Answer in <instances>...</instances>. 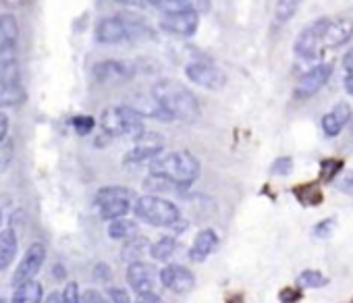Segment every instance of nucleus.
Returning <instances> with one entry per match:
<instances>
[{
	"instance_id": "f257e3e1",
	"label": "nucleus",
	"mask_w": 353,
	"mask_h": 303,
	"mask_svg": "<svg viewBox=\"0 0 353 303\" xmlns=\"http://www.w3.org/2000/svg\"><path fill=\"white\" fill-rule=\"evenodd\" d=\"M150 94L164 106V110L172 116V121L196 123L202 116L198 98L179 81L160 79L158 83H154Z\"/></svg>"
},
{
	"instance_id": "f03ea898",
	"label": "nucleus",
	"mask_w": 353,
	"mask_h": 303,
	"mask_svg": "<svg viewBox=\"0 0 353 303\" xmlns=\"http://www.w3.org/2000/svg\"><path fill=\"white\" fill-rule=\"evenodd\" d=\"M150 175L162 177L176 187H190L200 177V163L188 149H174L160 154L150 163Z\"/></svg>"
},
{
	"instance_id": "7ed1b4c3",
	"label": "nucleus",
	"mask_w": 353,
	"mask_h": 303,
	"mask_svg": "<svg viewBox=\"0 0 353 303\" xmlns=\"http://www.w3.org/2000/svg\"><path fill=\"white\" fill-rule=\"evenodd\" d=\"M133 214L137 216V220H141L150 227H168L174 231H181L188 227V222H183L181 210L172 202L162 200L158 196L137 198L133 204Z\"/></svg>"
},
{
	"instance_id": "20e7f679",
	"label": "nucleus",
	"mask_w": 353,
	"mask_h": 303,
	"mask_svg": "<svg viewBox=\"0 0 353 303\" xmlns=\"http://www.w3.org/2000/svg\"><path fill=\"white\" fill-rule=\"evenodd\" d=\"M148 34V28L131 15L104 17L96 25V40L100 44H123Z\"/></svg>"
},
{
	"instance_id": "39448f33",
	"label": "nucleus",
	"mask_w": 353,
	"mask_h": 303,
	"mask_svg": "<svg viewBox=\"0 0 353 303\" xmlns=\"http://www.w3.org/2000/svg\"><path fill=\"white\" fill-rule=\"evenodd\" d=\"M141 118L143 116L139 112H135L131 106L123 104V106L106 108L102 112L100 125H102L104 133L110 137H133V139H137L139 135L145 133Z\"/></svg>"
},
{
	"instance_id": "423d86ee",
	"label": "nucleus",
	"mask_w": 353,
	"mask_h": 303,
	"mask_svg": "<svg viewBox=\"0 0 353 303\" xmlns=\"http://www.w3.org/2000/svg\"><path fill=\"white\" fill-rule=\"evenodd\" d=\"M135 194L127 187H121V185H108V187H102L98 189L96 194V208H98V214L102 220H117V218H125L129 210H133V204H135Z\"/></svg>"
},
{
	"instance_id": "0eeeda50",
	"label": "nucleus",
	"mask_w": 353,
	"mask_h": 303,
	"mask_svg": "<svg viewBox=\"0 0 353 303\" xmlns=\"http://www.w3.org/2000/svg\"><path fill=\"white\" fill-rule=\"evenodd\" d=\"M328 21L330 19H318V21H312L310 25H305L297 40H295V54L303 61H316L318 54H320V46H324V32L328 28Z\"/></svg>"
},
{
	"instance_id": "6e6552de",
	"label": "nucleus",
	"mask_w": 353,
	"mask_h": 303,
	"mask_svg": "<svg viewBox=\"0 0 353 303\" xmlns=\"http://www.w3.org/2000/svg\"><path fill=\"white\" fill-rule=\"evenodd\" d=\"M17 44H19V25L15 15H0V73L17 63Z\"/></svg>"
},
{
	"instance_id": "1a4fd4ad",
	"label": "nucleus",
	"mask_w": 353,
	"mask_h": 303,
	"mask_svg": "<svg viewBox=\"0 0 353 303\" xmlns=\"http://www.w3.org/2000/svg\"><path fill=\"white\" fill-rule=\"evenodd\" d=\"M185 75L192 83H196L204 90H210V92H219L227 85L225 71L208 61H192L185 67Z\"/></svg>"
},
{
	"instance_id": "9d476101",
	"label": "nucleus",
	"mask_w": 353,
	"mask_h": 303,
	"mask_svg": "<svg viewBox=\"0 0 353 303\" xmlns=\"http://www.w3.org/2000/svg\"><path fill=\"white\" fill-rule=\"evenodd\" d=\"M28 100V92L21 83L17 63L0 73V108L21 106Z\"/></svg>"
},
{
	"instance_id": "9b49d317",
	"label": "nucleus",
	"mask_w": 353,
	"mask_h": 303,
	"mask_svg": "<svg viewBox=\"0 0 353 303\" xmlns=\"http://www.w3.org/2000/svg\"><path fill=\"white\" fill-rule=\"evenodd\" d=\"M92 75L100 85H121L135 75V65L127 61H102L94 65Z\"/></svg>"
},
{
	"instance_id": "f8f14e48",
	"label": "nucleus",
	"mask_w": 353,
	"mask_h": 303,
	"mask_svg": "<svg viewBox=\"0 0 353 303\" xmlns=\"http://www.w3.org/2000/svg\"><path fill=\"white\" fill-rule=\"evenodd\" d=\"M46 262V245L44 243H32L23 255V260L19 262L15 274H13V286L26 284L30 280H36L38 272L42 270Z\"/></svg>"
},
{
	"instance_id": "ddd939ff",
	"label": "nucleus",
	"mask_w": 353,
	"mask_h": 303,
	"mask_svg": "<svg viewBox=\"0 0 353 303\" xmlns=\"http://www.w3.org/2000/svg\"><path fill=\"white\" fill-rule=\"evenodd\" d=\"M164 141L158 133H143L135 139V145L125 154V165H141L152 163L162 154Z\"/></svg>"
},
{
	"instance_id": "4468645a",
	"label": "nucleus",
	"mask_w": 353,
	"mask_h": 303,
	"mask_svg": "<svg viewBox=\"0 0 353 303\" xmlns=\"http://www.w3.org/2000/svg\"><path fill=\"white\" fill-rule=\"evenodd\" d=\"M160 282L164 289L183 295L196 286V276L190 268H185L181 264H168L160 270Z\"/></svg>"
},
{
	"instance_id": "2eb2a0df",
	"label": "nucleus",
	"mask_w": 353,
	"mask_h": 303,
	"mask_svg": "<svg viewBox=\"0 0 353 303\" xmlns=\"http://www.w3.org/2000/svg\"><path fill=\"white\" fill-rule=\"evenodd\" d=\"M198 23H200V15L192 13V11H176V13H166L160 19V28L172 36H181V38H190L198 32Z\"/></svg>"
},
{
	"instance_id": "dca6fc26",
	"label": "nucleus",
	"mask_w": 353,
	"mask_h": 303,
	"mask_svg": "<svg viewBox=\"0 0 353 303\" xmlns=\"http://www.w3.org/2000/svg\"><path fill=\"white\" fill-rule=\"evenodd\" d=\"M330 73H332V65H328V63L312 67L307 73L301 75V79L295 87L297 98H312L314 94H318L330 79Z\"/></svg>"
},
{
	"instance_id": "f3484780",
	"label": "nucleus",
	"mask_w": 353,
	"mask_h": 303,
	"mask_svg": "<svg viewBox=\"0 0 353 303\" xmlns=\"http://www.w3.org/2000/svg\"><path fill=\"white\" fill-rule=\"evenodd\" d=\"M156 276H160V274L148 262H135V264H129V268H127V282L137 295L154 293Z\"/></svg>"
},
{
	"instance_id": "a211bd4d",
	"label": "nucleus",
	"mask_w": 353,
	"mask_h": 303,
	"mask_svg": "<svg viewBox=\"0 0 353 303\" xmlns=\"http://www.w3.org/2000/svg\"><path fill=\"white\" fill-rule=\"evenodd\" d=\"M353 38V19L351 17H339L328 21V28L324 32V46L326 48H339L345 46Z\"/></svg>"
},
{
	"instance_id": "6ab92c4d",
	"label": "nucleus",
	"mask_w": 353,
	"mask_h": 303,
	"mask_svg": "<svg viewBox=\"0 0 353 303\" xmlns=\"http://www.w3.org/2000/svg\"><path fill=\"white\" fill-rule=\"evenodd\" d=\"M219 249V235L214 229H202L192 247H190V260L192 262H204L208 260V255H212L214 251Z\"/></svg>"
},
{
	"instance_id": "aec40b11",
	"label": "nucleus",
	"mask_w": 353,
	"mask_h": 303,
	"mask_svg": "<svg viewBox=\"0 0 353 303\" xmlns=\"http://www.w3.org/2000/svg\"><path fill=\"white\" fill-rule=\"evenodd\" d=\"M351 118V108L347 102H339L330 112L322 116V129L328 137H336Z\"/></svg>"
},
{
	"instance_id": "412c9836",
	"label": "nucleus",
	"mask_w": 353,
	"mask_h": 303,
	"mask_svg": "<svg viewBox=\"0 0 353 303\" xmlns=\"http://www.w3.org/2000/svg\"><path fill=\"white\" fill-rule=\"evenodd\" d=\"M131 108H133L135 112H139L141 116H148V118H156V121H162V123H170V121H172V116L164 110V106H162L152 94H148V96H137L135 102L131 104Z\"/></svg>"
},
{
	"instance_id": "4be33fe9",
	"label": "nucleus",
	"mask_w": 353,
	"mask_h": 303,
	"mask_svg": "<svg viewBox=\"0 0 353 303\" xmlns=\"http://www.w3.org/2000/svg\"><path fill=\"white\" fill-rule=\"evenodd\" d=\"M17 251H19L17 233L13 229H3L0 231V272H5L13 264Z\"/></svg>"
},
{
	"instance_id": "5701e85b",
	"label": "nucleus",
	"mask_w": 353,
	"mask_h": 303,
	"mask_svg": "<svg viewBox=\"0 0 353 303\" xmlns=\"http://www.w3.org/2000/svg\"><path fill=\"white\" fill-rule=\"evenodd\" d=\"M150 247H152V243H150L145 237L137 235V237L125 241V245H123V249H121V258H123L127 264L143 262V258L150 253Z\"/></svg>"
},
{
	"instance_id": "b1692460",
	"label": "nucleus",
	"mask_w": 353,
	"mask_h": 303,
	"mask_svg": "<svg viewBox=\"0 0 353 303\" xmlns=\"http://www.w3.org/2000/svg\"><path fill=\"white\" fill-rule=\"evenodd\" d=\"M44 289L38 280H30L26 284L15 286L11 295V303H42Z\"/></svg>"
},
{
	"instance_id": "393cba45",
	"label": "nucleus",
	"mask_w": 353,
	"mask_h": 303,
	"mask_svg": "<svg viewBox=\"0 0 353 303\" xmlns=\"http://www.w3.org/2000/svg\"><path fill=\"white\" fill-rule=\"evenodd\" d=\"M108 237L114 241H129L137 237V222L131 218H117L108 222Z\"/></svg>"
},
{
	"instance_id": "a878e982",
	"label": "nucleus",
	"mask_w": 353,
	"mask_h": 303,
	"mask_svg": "<svg viewBox=\"0 0 353 303\" xmlns=\"http://www.w3.org/2000/svg\"><path fill=\"white\" fill-rule=\"evenodd\" d=\"M174 249H176L174 237H162V239H158V241L152 243L150 255H152V260H156V262H166L168 258L174 255Z\"/></svg>"
},
{
	"instance_id": "bb28decb",
	"label": "nucleus",
	"mask_w": 353,
	"mask_h": 303,
	"mask_svg": "<svg viewBox=\"0 0 353 303\" xmlns=\"http://www.w3.org/2000/svg\"><path fill=\"white\" fill-rule=\"evenodd\" d=\"M293 194L299 200V204H303V206H318V204H322V194H320V187L316 183H305L301 187H295Z\"/></svg>"
},
{
	"instance_id": "cd10ccee",
	"label": "nucleus",
	"mask_w": 353,
	"mask_h": 303,
	"mask_svg": "<svg viewBox=\"0 0 353 303\" xmlns=\"http://www.w3.org/2000/svg\"><path fill=\"white\" fill-rule=\"evenodd\" d=\"M326 284H328V278L318 270H303L297 276V286L299 289H322Z\"/></svg>"
},
{
	"instance_id": "c85d7f7f",
	"label": "nucleus",
	"mask_w": 353,
	"mask_h": 303,
	"mask_svg": "<svg viewBox=\"0 0 353 303\" xmlns=\"http://www.w3.org/2000/svg\"><path fill=\"white\" fill-rule=\"evenodd\" d=\"M303 0H276V7H274V19L279 23H287L295 13L297 9L301 7Z\"/></svg>"
},
{
	"instance_id": "c756f323",
	"label": "nucleus",
	"mask_w": 353,
	"mask_h": 303,
	"mask_svg": "<svg viewBox=\"0 0 353 303\" xmlns=\"http://www.w3.org/2000/svg\"><path fill=\"white\" fill-rule=\"evenodd\" d=\"M15 156V143L11 139H7L5 143H0V175L7 173L11 163Z\"/></svg>"
},
{
	"instance_id": "7c9ffc66",
	"label": "nucleus",
	"mask_w": 353,
	"mask_h": 303,
	"mask_svg": "<svg viewBox=\"0 0 353 303\" xmlns=\"http://www.w3.org/2000/svg\"><path fill=\"white\" fill-rule=\"evenodd\" d=\"M334 227H336V218H334V216H328V218L320 220V222L312 229V233H314L316 239H328V237L334 233Z\"/></svg>"
},
{
	"instance_id": "2f4dec72",
	"label": "nucleus",
	"mask_w": 353,
	"mask_h": 303,
	"mask_svg": "<svg viewBox=\"0 0 353 303\" xmlns=\"http://www.w3.org/2000/svg\"><path fill=\"white\" fill-rule=\"evenodd\" d=\"M183 11H192V13H198V15H204L210 11L212 3L210 0H179Z\"/></svg>"
},
{
	"instance_id": "473e14b6",
	"label": "nucleus",
	"mask_w": 353,
	"mask_h": 303,
	"mask_svg": "<svg viewBox=\"0 0 353 303\" xmlns=\"http://www.w3.org/2000/svg\"><path fill=\"white\" fill-rule=\"evenodd\" d=\"M148 5L154 7V9H158V11H162L164 15H166V13L183 11V7H181L179 0H148Z\"/></svg>"
},
{
	"instance_id": "72a5a7b5",
	"label": "nucleus",
	"mask_w": 353,
	"mask_h": 303,
	"mask_svg": "<svg viewBox=\"0 0 353 303\" xmlns=\"http://www.w3.org/2000/svg\"><path fill=\"white\" fill-rule=\"evenodd\" d=\"M270 173L276 175V177H287L293 173V160L289 156H283V158H276L270 167Z\"/></svg>"
},
{
	"instance_id": "f704fd0d",
	"label": "nucleus",
	"mask_w": 353,
	"mask_h": 303,
	"mask_svg": "<svg viewBox=\"0 0 353 303\" xmlns=\"http://www.w3.org/2000/svg\"><path fill=\"white\" fill-rule=\"evenodd\" d=\"M341 167H343L341 160H324L322 163V181H326V183L334 181V177L341 171Z\"/></svg>"
},
{
	"instance_id": "c9c22d12",
	"label": "nucleus",
	"mask_w": 353,
	"mask_h": 303,
	"mask_svg": "<svg viewBox=\"0 0 353 303\" xmlns=\"http://www.w3.org/2000/svg\"><path fill=\"white\" fill-rule=\"evenodd\" d=\"M63 303H81V293L77 282H67L63 289Z\"/></svg>"
},
{
	"instance_id": "e433bc0d",
	"label": "nucleus",
	"mask_w": 353,
	"mask_h": 303,
	"mask_svg": "<svg viewBox=\"0 0 353 303\" xmlns=\"http://www.w3.org/2000/svg\"><path fill=\"white\" fill-rule=\"evenodd\" d=\"M334 185H336L339 191H343L345 196H351V198H353V171L341 175V177L334 181Z\"/></svg>"
},
{
	"instance_id": "4c0bfd02",
	"label": "nucleus",
	"mask_w": 353,
	"mask_h": 303,
	"mask_svg": "<svg viewBox=\"0 0 353 303\" xmlns=\"http://www.w3.org/2000/svg\"><path fill=\"white\" fill-rule=\"evenodd\" d=\"M94 125H96V123H94L92 116H83V114H81V116H75V118H73V127H75V131H77L79 135H88V133L94 129Z\"/></svg>"
},
{
	"instance_id": "58836bf2",
	"label": "nucleus",
	"mask_w": 353,
	"mask_h": 303,
	"mask_svg": "<svg viewBox=\"0 0 353 303\" xmlns=\"http://www.w3.org/2000/svg\"><path fill=\"white\" fill-rule=\"evenodd\" d=\"M106 297H108V303H131L129 293L125 289H121V286H110Z\"/></svg>"
},
{
	"instance_id": "ea45409f",
	"label": "nucleus",
	"mask_w": 353,
	"mask_h": 303,
	"mask_svg": "<svg viewBox=\"0 0 353 303\" xmlns=\"http://www.w3.org/2000/svg\"><path fill=\"white\" fill-rule=\"evenodd\" d=\"M81 303H108V297H104L96 289H88L81 293Z\"/></svg>"
},
{
	"instance_id": "a19ab883",
	"label": "nucleus",
	"mask_w": 353,
	"mask_h": 303,
	"mask_svg": "<svg viewBox=\"0 0 353 303\" xmlns=\"http://www.w3.org/2000/svg\"><path fill=\"white\" fill-rule=\"evenodd\" d=\"M301 299V291L299 286L293 289V286H287L285 291H281V303H297Z\"/></svg>"
},
{
	"instance_id": "79ce46f5",
	"label": "nucleus",
	"mask_w": 353,
	"mask_h": 303,
	"mask_svg": "<svg viewBox=\"0 0 353 303\" xmlns=\"http://www.w3.org/2000/svg\"><path fill=\"white\" fill-rule=\"evenodd\" d=\"M110 276H112V272H110L108 264H104V262L96 264V268H94V278H96V280L106 282V280H110Z\"/></svg>"
},
{
	"instance_id": "37998d69",
	"label": "nucleus",
	"mask_w": 353,
	"mask_h": 303,
	"mask_svg": "<svg viewBox=\"0 0 353 303\" xmlns=\"http://www.w3.org/2000/svg\"><path fill=\"white\" fill-rule=\"evenodd\" d=\"M7 135H9V116L0 110V143L7 141Z\"/></svg>"
},
{
	"instance_id": "c03bdc74",
	"label": "nucleus",
	"mask_w": 353,
	"mask_h": 303,
	"mask_svg": "<svg viewBox=\"0 0 353 303\" xmlns=\"http://www.w3.org/2000/svg\"><path fill=\"white\" fill-rule=\"evenodd\" d=\"M135 303H164V299L156 293H145V295H137Z\"/></svg>"
},
{
	"instance_id": "a18cd8bd",
	"label": "nucleus",
	"mask_w": 353,
	"mask_h": 303,
	"mask_svg": "<svg viewBox=\"0 0 353 303\" xmlns=\"http://www.w3.org/2000/svg\"><path fill=\"white\" fill-rule=\"evenodd\" d=\"M343 83H345V92H347L349 96H353V69H351V71H347V75H345Z\"/></svg>"
},
{
	"instance_id": "49530a36",
	"label": "nucleus",
	"mask_w": 353,
	"mask_h": 303,
	"mask_svg": "<svg viewBox=\"0 0 353 303\" xmlns=\"http://www.w3.org/2000/svg\"><path fill=\"white\" fill-rule=\"evenodd\" d=\"M121 5H127V7H145L148 0H117Z\"/></svg>"
},
{
	"instance_id": "de8ad7c7",
	"label": "nucleus",
	"mask_w": 353,
	"mask_h": 303,
	"mask_svg": "<svg viewBox=\"0 0 353 303\" xmlns=\"http://www.w3.org/2000/svg\"><path fill=\"white\" fill-rule=\"evenodd\" d=\"M44 303H63V293H59V291H52L46 299H44Z\"/></svg>"
},
{
	"instance_id": "09e8293b",
	"label": "nucleus",
	"mask_w": 353,
	"mask_h": 303,
	"mask_svg": "<svg viewBox=\"0 0 353 303\" xmlns=\"http://www.w3.org/2000/svg\"><path fill=\"white\" fill-rule=\"evenodd\" d=\"M343 67H345L347 71H351V69H353V48L343 56Z\"/></svg>"
},
{
	"instance_id": "8fccbe9b",
	"label": "nucleus",
	"mask_w": 353,
	"mask_h": 303,
	"mask_svg": "<svg viewBox=\"0 0 353 303\" xmlns=\"http://www.w3.org/2000/svg\"><path fill=\"white\" fill-rule=\"evenodd\" d=\"M0 3H3L5 7H9V9H19L26 0H0Z\"/></svg>"
},
{
	"instance_id": "3c124183",
	"label": "nucleus",
	"mask_w": 353,
	"mask_h": 303,
	"mask_svg": "<svg viewBox=\"0 0 353 303\" xmlns=\"http://www.w3.org/2000/svg\"><path fill=\"white\" fill-rule=\"evenodd\" d=\"M0 303H11L9 293H7V289H3V286H0Z\"/></svg>"
},
{
	"instance_id": "603ef678",
	"label": "nucleus",
	"mask_w": 353,
	"mask_h": 303,
	"mask_svg": "<svg viewBox=\"0 0 353 303\" xmlns=\"http://www.w3.org/2000/svg\"><path fill=\"white\" fill-rule=\"evenodd\" d=\"M3 218H5V216H3V210H0V227H3ZM0 231H3V229H0Z\"/></svg>"
}]
</instances>
